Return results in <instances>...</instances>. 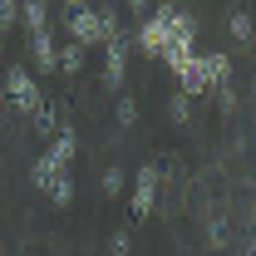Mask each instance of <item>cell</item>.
<instances>
[{
	"label": "cell",
	"instance_id": "9",
	"mask_svg": "<svg viewBox=\"0 0 256 256\" xmlns=\"http://www.w3.org/2000/svg\"><path fill=\"white\" fill-rule=\"evenodd\" d=\"M15 15H20V5H10V0H0V30H5V25H15Z\"/></svg>",
	"mask_w": 256,
	"mask_h": 256
},
{
	"label": "cell",
	"instance_id": "8",
	"mask_svg": "<svg viewBox=\"0 0 256 256\" xmlns=\"http://www.w3.org/2000/svg\"><path fill=\"white\" fill-rule=\"evenodd\" d=\"M20 15H25V20H30V30H34V34L44 30V5H25V10H20Z\"/></svg>",
	"mask_w": 256,
	"mask_h": 256
},
{
	"label": "cell",
	"instance_id": "10",
	"mask_svg": "<svg viewBox=\"0 0 256 256\" xmlns=\"http://www.w3.org/2000/svg\"><path fill=\"white\" fill-rule=\"evenodd\" d=\"M118 118H124V124L138 118V104H133V98H118Z\"/></svg>",
	"mask_w": 256,
	"mask_h": 256
},
{
	"label": "cell",
	"instance_id": "7",
	"mask_svg": "<svg viewBox=\"0 0 256 256\" xmlns=\"http://www.w3.org/2000/svg\"><path fill=\"white\" fill-rule=\"evenodd\" d=\"M226 25H232V34H236V40H252V15H242V10H236Z\"/></svg>",
	"mask_w": 256,
	"mask_h": 256
},
{
	"label": "cell",
	"instance_id": "6",
	"mask_svg": "<svg viewBox=\"0 0 256 256\" xmlns=\"http://www.w3.org/2000/svg\"><path fill=\"white\" fill-rule=\"evenodd\" d=\"M50 197H54V202H69V197H74V182H69V178H54V182H50Z\"/></svg>",
	"mask_w": 256,
	"mask_h": 256
},
{
	"label": "cell",
	"instance_id": "11",
	"mask_svg": "<svg viewBox=\"0 0 256 256\" xmlns=\"http://www.w3.org/2000/svg\"><path fill=\"white\" fill-rule=\"evenodd\" d=\"M124 188V172H104V192H108V197H114V192Z\"/></svg>",
	"mask_w": 256,
	"mask_h": 256
},
{
	"label": "cell",
	"instance_id": "3",
	"mask_svg": "<svg viewBox=\"0 0 256 256\" xmlns=\"http://www.w3.org/2000/svg\"><path fill=\"white\" fill-rule=\"evenodd\" d=\"M128 69V50H124V34L118 40H108V84H118Z\"/></svg>",
	"mask_w": 256,
	"mask_h": 256
},
{
	"label": "cell",
	"instance_id": "4",
	"mask_svg": "<svg viewBox=\"0 0 256 256\" xmlns=\"http://www.w3.org/2000/svg\"><path fill=\"white\" fill-rule=\"evenodd\" d=\"M34 64H40V69H54V64H60V50L50 44V34H44V30L34 34Z\"/></svg>",
	"mask_w": 256,
	"mask_h": 256
},
{
	"label": "cell",
	"instance_id": "2",
	"mask_svg": "<svg viewBox=\"0 0 256 256\" xmlns=\"http://www.w3.org/2000/svg\"><path fill=\"white\" fill-rule=\"evenodd\" d=\"M153 192H158V168H143L138 172V197H133V217L153 212Z\"/></svg>",
	"mask_w": 256,
	"mask_h": 256
},
{
	"label": "cell",
	"instance_id": "1",
	"mask_svg": "<svg viewBox=\"0 0 256 256\" xmlns=\"http://www.w3.org/2000/svg\"><path fill=\"white\" fill-rule=\"evenodd\" d=\"M5 84H10V98H15V104H20V108H40V89H34L30 84V74H25V69H10V74H5Z\"/></svg>",
	"mask_w": 256,
	"mask_h": 256
},
{
	"label": "cell",
	"instance_id": "5",
	"mask_svg": "<svg viewBox=\"0 0 256 256\" xmlns=\"http://www.w3.org/2000/svg\"><path fill=\"white\" fill-rule=\"evenodd\" d=\"M79 64H84V44H69V50H60V69H64V74H79Z\"/></svg>",
	"mask_w": 256,
	"mask_h": 256
},
{
	"label": "cell",
	"instance_id": "12",
	"mask_svg": "<svg viewBox=\"0 0 256 256\" xmlns=\"http://www.w3.org/2000/svg\"><path fill=\"white\" fill-rule=\"evenodd\" d=\"M108 246H114V256H128V232H114V242H108Z\"/></svg>",
	"mask_w": 256,
	"mask_h": 256
}]
</instances>
